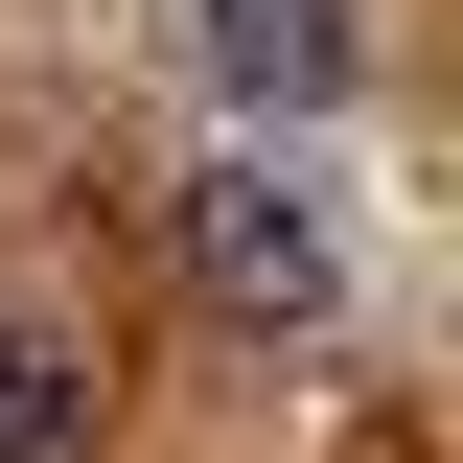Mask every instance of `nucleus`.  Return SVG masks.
<instances>
[{
  "instance_id": "obj_1",
  "label": "nucleus",
  "mask_w": 463,
  "mask_h": 463,
  "mask_svg": "<svg viewBox=\"0 0 463 463\" xmlns=\"http://www.w3.org/2000/svg\"><path fill=\"white\" fill-rule=\"evenodd\" d=\"M163 255H185V301H209V325H255V347L347 301V209H325V185L279 163V139L185 163V185H163Z\"/></svg>"
},
{
  "instance_id": "obj_2",
  "label": "nucleus",
  "mask_w": 463,
  "mask_h": 463,
  "mask_svg": "<svg viewBox=\"0 0 463 463\" xmlns=\"http://www.w3.org/2000/svg\"><path fill=\"white\" fill-rule=\"evenodd\" d=\"M163 24H185V70H209L232 116H325L347 70H371V47H347V0H163Z\"/></svg>"
},
{
  "instance_id": "obj_3",
  "label": "nucleus",
  "mask_w": 463,
  "mask_h": 463,
  "mask_svg": "<svg viewBox=\"0 0 463 463\" xmlns=\"http://www.w3.org/2000/svg\"><path fill=\"white\" fill-rule=\"evenodd\" d=\"M0 463H93V347L47 301H0Z\"/></svg>"
}]
</instances>
